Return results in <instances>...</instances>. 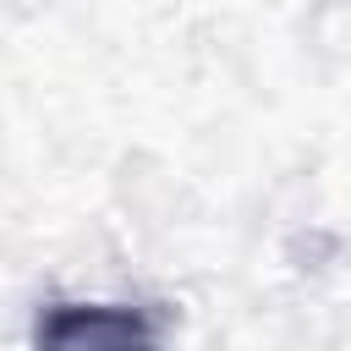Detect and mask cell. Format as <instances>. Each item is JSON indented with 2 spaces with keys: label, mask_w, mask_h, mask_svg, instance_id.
<instances>
[{
  "label": "cell",
  "mask_w": 351,
  "mask_h": 351,
  "mask_svg": "<svg viewBox=\"0 0 351 351\" xmlns=\"http://www.w3.org/2000/svg\"><path fill=\"white\" fill-rule=\"evenodd\" d=\"M44 346H148L159 329L137 307H110V302H55L38 329Z\"/></svg>",
  "instance_id": "obj_1"
}]
</instances>
